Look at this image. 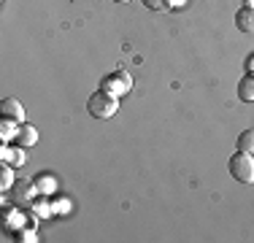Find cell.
I'll return each instance as SVG.
<instances>
[{
    "mask_svg": "<svg viewBox=\"0 0 254 243\" xmlns=\"http://www.w3.org/2000/svg\"><path fill=\"white\" fill-rule=\"evenodd\" d=\"M14 141H16V146H22V149H30V146L38 141V130H35L33 124H19Z\"/></svg>",
    "mask_w": 254,
    "mask_h": 243,
    "instance_id": "cell-6",
    "label": "cell"
},
{
    "mask_svg": "<svg viewBox=\"0 0 254 243\" xmlns=\"http://www.w3.org/2000/svg\"><path fill=\"white\" fill-rule=\"evenodd\" d=\"M3 162H8L11 168H19V165H25V151H22V146L16 151H11V149H3Z\"/></svg>",
    "mask_w": 254,
    "mask_h": 243,
    "instance_id": "cell-9",
    "label": "cell"
},
{
    "mask_svg": "<svg viewBox=\"0 0 254 243\" xmlns=\"http://www.w3.org/2000/svg\"><path fill=\"white\" fill-rule=\"evenodd\" d=\"M117 108H119L117 95L106 92V89H98V92L87 100V111L92 114L95 119H111L114 114H117Z\"/></svg>",
    "mask_w": 254,
    "mask_h": 243,
    "instance_id": "cell-1",
    "label": "cell"
},
{
    "mask_svg": "<svg viewBox=\"0 0 254 243\" xmlns=\"http://www.w3.org/2000/svg\"><path fill=\"white\" fill-rule=\"evenodd\" d=\"M235 27L241 33H252L254 35V3H246L244 8L235 14Z\"/></svg>",
    "mask_w": 254,
    "mask_h": 243,
    "instance_id": "cell-5",
    "label": "cell"
},
{
    "mask_svg": "<svg viewBox=\"0 0 254 243\" xmlns=\"http://www.w3.org/2000/svg\"><path fill=\"white\" fill-rule=\"evenodd\" d=\"M246 70L254 73V54H249V57H246Z\"/></svg>",
    "mask_w": 254,
    "mask_h": 243,
    "instance_id": "cell-13",
    "label": "cell"
},
{
    "mask_svg": "<svg viewBox=\"0 0 254 243\" xmlns=\"http://www.w3.org/2000/svg\"><path fill=\"white\" fill-rule=\"evenodd\" d=\"M11 186H14V170H11L8 162H3V168H0V192H8Z\"/></svg>",
    "mask_w": 254,
    "mask_h": 243,
    "instance_id": "cell-10",
    "label": "cell"
},
{
    "mask_svg": "<svg viewBox=\"0 0 254 243\" xmlns=\"http://www.w3.org/2000/svg\"><path fill=\"white\" fill-rule=\"evenodd\" d=\"M114 3H130V0H114Z\"/></svg>",
    "mask_w": 254,
    "mask_h": 243,
    "instance_id": "cell-14",
    "label": "cell"
},
{
    "mask_svg": "<svg viewBox=\"0 0 254 243\" xmlns=\"http://www.w3.org/2000/svg\"><path fill=\"white\" fill-rule=\"evenodd\" d=\"M0 117L5 122H14V124H25V108H22V103L16 97H5L0 103Z\"/></svg>",
    "mask_w": 254,
    "mask_h": 243,
    "instance_id": "cell-4",
    "label": "cell"
},
{
    "mask_svg": "<svg viewBox=\"0 0 254 243\" xmlns=\"http://www.w3.org/2000/svg\"><path fill=\"white\" fill-rule=\"evenodd\" d=\"M238 151H246V154L254 151V130H244L238 135Z\"/></svg>",
    "mask_w": 254,
    "mask_h": 243,
    "instance_id": "cell-11",
    "label": "cell"
},
{
    "mask_svg": "<svg viewBox=\"0 0 254 243\" xmlns=\"http://www.w3.org/2000/svg\"><path fill=\"white\" fill-rule=\"evenodd\" d=\"M100 89H106V92H111V95H127L132 89V78H130V73H127L125 68H119V70L108 73V76L103 78Z\"/></svg>",
    "mask_w": 254,
    "mask_h": 243,
    "instance_id": "cell-3",
    "label": "cell"
},
{
    "mask_svg": "<svg viewBox=\"0 0 254 243\" xmlns=\"http://www.w3.org/2000/svg\"><path fill=\"white\" fill-rule=\"evenodd\" d=\"M35 194H38L35 181H16V203H30Z\"/></svg>",
    "mask_w": 254,
    "mask_h": 243,
    "instance_id": "cell-7",
    "label": "cell"
},
{
    "mask_svg": "<svg viewBox=\"0 0 254 243\" xmlns=\"http://www.w3.org/2000/svg\"><path fill=\"white\" fill-rule=\"evenodd\" d=\"M230 173H233L235 181H241V184H254V157L246 154V151H238V154L230 157L227 162Z\"/></svg>",
    "mask_w": 254,
    "mask_h": 243,
    "instance_id": "cell-2",
    "label": "cell"
},
{
    "mask_svg": "<svg viewBox=\"0 0 254 243\" xmlns=\"http://www.w3.org/2000/svg\"><path fill=\"white\" fill-rule=\"evenodd\" d=\"M238 97L244 103H254V73H246L238 81Z\"/></svg>",
    "mask_w": 254,
    "mask_h": 243,
    "instance_id": "cell-8",
    "label": "cell"
},
{
    "mask_svg": "<svg viewBox=\"0 0 254 243\" xmlns=\"http://www.w3.org/2000/svg\"><path fill=\"white\" fill-rule=\"evenodd\" d=\"M244 3H254V0H244Z\"/></svg>",
    "mask_w": 254,
    "mask_h": 243,
    "instance_id": "cell-15",
    "label": "cell"
},
{
    "mask_svg": "<svg viewBox=\"0 0 254 243\" xmlns=\"http://www.w3.org/2000/svg\"><path fill=\"white\" fill-rule=\"evenodd\" d=\"M143 5L152 11H162V8H168V0H143Z\"/></svg>",
    "mask_w": 254,
    "mask_h": 243,
    "instance_id": "cell-12",
    "label": "cell"
}]
</instances>
